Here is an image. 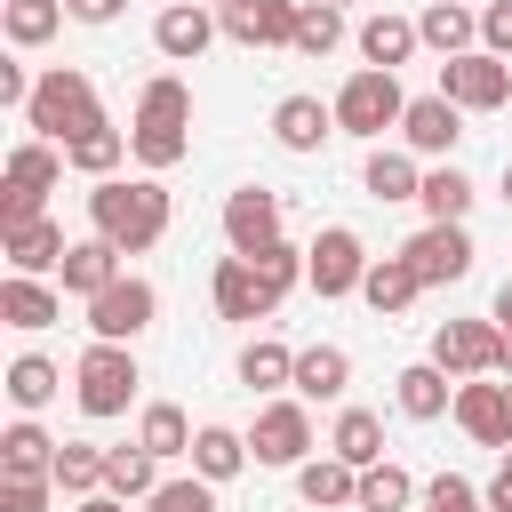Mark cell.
Returning <instances> with one entry per match:
<instances>
[{
  "mask_svg": "<svg viewBox=\"0 0 512 512\" xmlns=\"http://www.w3.org/2000/svg\"><path fill=\"white\" fill-rule=\"evenodd\" d=\"M224 24H216V8H200V0H168L160 16H152V48L168 56V64H192V56H208V40H216Z\"/></svg>",
  "mask_w": 512,
  "mask_h": 512,
  "instance_id": "cell-16",
  "label": "cell"
},
{
  "mask_svg": "<svg viewBox=\"0 0 512 512\" xmlns=\"http://www.w3.org/2000/svg\"><path fill=\"white\" fill-rule=\"evenodd\" d=\"M424 512H488V496L464 472H440V480H424Z\"/></svg>",
  "mask_w": 512,
  "mask_h": 512,
  "instance_id": "cell-45",
  "label": "cell"
},
{
  "mask_svg": "<svg viewBox=\"0 0 512 512\" xmlns=\"http://www.w3.org/2000/svg\"><path fill=\"white\" fill-rule=\"evenodd\" d=\"M328 136H344V128H336V104H320V96H280V104H272V144H280V152L304 160V152H320Z\"/></svg>",
  "mask_w": 512,
  "mask_h": 512,
  "instance_id": "cell-18",
  "label": "cell"
},
{
  "mask_svg": "<svg viewBox=\"0 0 512 512\" xmlns=\"http://www.w3.org/2000/svg\"><path fill=\"white\" fill-rule=\"evenodd\" d=\"M64 168H72V160H64L56 144H40V136H24V144L8 152V184H0V192H32V200H48V192L64 184Z\"/></svg>",
  "mask_w": 512,
  "mask_h": 512,
  "instance_id": "cell-31",
  "label": "cell"
},
{
  "mask_svg": "<svg viewBox=\"0 0 512 512\" xmlns=\"http://www.w3.org/2000/svg\"><path fill=\"white\" fill-rule=\"evenodd\" d=\"M152 320H160V288H152V280H136V272H128V280H112V288L88 304V336H96V344H136Z\"/></svg>",
  "mask_w": 512,
  "mask_h": 512,
  "instance_id": "cell-8",
  "label": "cell"
},
{
  "mask_svg": "<svg viewBox=\"0 0 512 512\" xmlns=\"http://www.w3.org/2000/svg\"><path fill=\"white\" fill-rule=\"evenodd\" d=\"M184 152H192V88H184L176 72H160V80H144V96H136L128 160H136L144 176H168Z\"/></svg>",
  "mask_w": 512,
  "mask_h": 512,
  "instance_id": "cell-2",
  "label": "cell"
},
{
  "mask_svg": "<svg viewBox=\"0 0 512 512\" xmlns=\"http://www.w3.org/2000/svg\"><path fill=\"white\" fill-rule=\"evenodd\" d=\"M248 464H256V456H248V432H232V424H200V432H192V472H200V480L224 488V480H240Z\"/></svg>",
  "mask_w": 512,
  "mask_h": 512,
  "instance_id": "cell-30",
  "label": "cell"
},
{
  "mask_svg": "<svg viewBox=\"0 0 512 512\" xmlns=\"http://www.w3.org/2000/svg\"><path fill=\"white\" fill-rule=\"evenodd\" d=\"M0 392L16 400V416H40V408H48L56 392H64V368H56L48 352H16V360H8V384H0Z\"/></svg>",
  "mask_w": 512,
  "mask_h": 512,
  "instance_id": "cell-32",
  "label": "cell"
},
{
  "mask_svg": "<svg viewBox=\"0 0 512 512\" xmlns=\"http://www.w3.org/2000/svg\"><path fill=\"white\" fill-rule=\"evenodd\" d=\"M208 296H216V320H272V312H280L248 256H224V264L208 272Z\"/></svg>",
  "mask_w": 512,
  "mask_h": 512,
  "instance_id": "cell-19",
  "label": "cell"
},
{
  "mask_svg": "<svg viewBox=\"0 0 512 512\" xmlns=\"http://www.w3.org/2000/svg\"><path fill=\"white\" fill-rule=\"evenodd\" d=\"M416 48H424V40H416V16H392V8H376V16L360 24V64H376V72H400Z\"/></svg>",
  "mask_w": 512,
  "mask_h": 512,
  "instance_id": "cell-27",
  "label": "cell"
},
{
  "mask_svg": "<svg viewBox=\"0 0 512 512\" xmlns=\"http://www.w3.org/2000/svg\"><path fill=\"white\" fill-rule=\"evenodd\" d=\"M496 352H504V328H496V320H440V328H432V360H440L456 384L496 376Z\"/></svg>",
  "mask_w": 512,
  "mask_h": 512,
  "instance_id": "cell-10",
  "label": "cell"
},
{
  "mask_svg": "<svg viewBox=\"0 0 512 512\" xmlns=\"http://www.w3.org/2000/svg\"><path fill=\"white\" fill-rule=\"evenodd\" d=\"M480 48L512 64V0H488V8H480Z\"/></svg>",
  "mask_w": 512,
  "mask_h": 512,
  "instance_id": "cell-46",
  "label": "cell"
},
{
  "mask_svg": "<svg viewBox=\"0 0 512 512\" xmlns=\"http://www.w3.org/2000/svg\"><path fill=\"white\" fill-rule=\"evenodd\" d=\"M112 280H128L120 248H112V240H96V232H88V240H72V256H64V272H56V288H64V296H80V304H96Z\"/></svg>",
  "mask_w": 512,
  "mask_h": 512,
  "instance_id": "cell-21",
  "label": "cell"
},
{
  "mask_svg": "<svg viewBox=\"0 0 512 512\" xmlns=\"http://www.w3.org/2000/svg\"><path fill=\"white\" fill-rule=\"evenodd\" d=\"M120 8H128V0H72V16H80V24H112Z\"/></svg>",
  "mask_w": 512,
  "mask_h": 512,
  "instance_id": "cell-49",
  "label": "cell"
},
{
  "mask_svg": "<svg viewBox=\"0 0 512 512\" xmlns=\"http://www.w3.org/2000/svg\"><path fill=\"white\" fill-rule=\"evenodd\" d=\"M400 256H408V272H416L424 288H456V280L472 272V256H480V248H472V232H464V224H424Z\"/></svg>",
  "mask_w": 512,
  "mask_h": 512,
  "instance_id": "cell-11",
  "label": "cell"
},
{
  "mask_svg": "<svg viewBox=\"0 0 512 512\" xmlns=\"http://www.w3.org/2000/svg\"><path fill=\"white\" fill-rule=\"evenodd\" d=\"M248 456L264 464V472H296V464H312V400H264L256 408V432H248Z\"/></svg>",
  "mask_w": 512,
  "mask_h": 512,
  "instance_id": "cell-6",
  "label": "cell"
},
{
  "mask_svg": "<svg viewBox=\"0 0 512 512\" xmlns=\"http://www.w3.org/2000/svg\"><path fill=\"white\" fill-rule=\"evenodd\" d=\"M272 240H288V232H280V192L240 184V192L224 200V248H232V256H264Z\"/></svg>",
  "mask_w": 512,
  "mask_h": 512,
  "instance_id": "cell-12",
  "label": "cell"
},
{
  "mask_svg": "<svg viewBox=\"0 0 512 512\" xmlns=\"http://www.w3.org/2000/svg\"><path fill=\"white\" fill-rule=\"evenodd\" d=\"M328 456H344L352 472L384 464V416H376V408H336V424H328Z\"/></svg>",
  "mask_w": 512,
  "mask_h": 512,
  "instance_id": "cell-29",
  "label": "cell"
},
{
  "mask_svg": "<svg viewBox=\"0 0 512 512\" xmlns=\"http://www.w3.org/2000/svg\"><path fill=\"white\" fill-rule=\"evenodd\" d=\"M392 400H400L408 424H440V416H456V376H448L440 360H408V368L392 376Z\"/></svg>",
  "mask_w": 512,
  "mask_h": 512,
  "instance_id": "cell-17",
  "label": "cell"
},
{
  "mask_svg": "<svg viewBox=\"0 0 512 512\" xmlns=\"http://www.w3.org/2000/svg\"><path fill=\"white\" fill-rule=\"evenodd\" d=\"M0 320H8V328H24V336H40V328H56V320H64V288L8 272V280H0Z\"/></svg>",
  "mask_w": 512,
  "mask_h": 512,
  "instance_id": "cell-22",
  "label": "cell"
},
{
  "mask_svg": "<svg viewBox=\"0 0 512 512\" xmlns=\"http://www.w3.org/2000/svg\"><path fill=\"white\" fill-rule=\"evenodd\" d=\"M136 384H144V368H136V352L128 344H88L80 360H72V400H80V416H128L136 408Z\"/></svg>",
  "mask_w": 512,
  "mask_h": 512,
  "instance_id": "cell-4",
  "label": "cell"
},
{
  "mask_svg": "<svg viewBox=\"0 0 512 512\" xmlns=\"http://www.w3.org/2000/svg\"><path fill=\"white\" fill-rule=\"evenodd\" d=\"M488 320H496V328H512V280L496 288V312H488Z\"/></svg>",
  "mask_w": 512,
  "mask_h": 512,
  "instance_id": "cell-50",
  "label": "cell"
},
{
  "mask_svg": "<svg viewBox=\"0 0 512 512\" xmlns=\"http://www.w3.org/2000/svg\"><path fill=\"white\" fill-rule=\"evenodd\" d=\"M296 496L312 512H360V472L344 456H312V464H296Z\"/></svg>",
  "mask_w": 512,
  "mask_h": 512,
  "instance_id": "cell-24",
  "label": "cell"
},
{
  "mask_svg": "<svg viewBox=\"0 0 512 512\" xmlns=\"http://www.w3.org/2000/svg\"><path fill=\"white\" fill-rule=\"evenodd\" d=\"M0 256H8V272L40 280V272H64L72 240H64V224H56V216H40V224H16V232H0Z\"/></svg>",
  "mask_w": 512,
  "mask_h": 512,
  "instance_id": "cell-20",
  "label": "cell"
},
{
  "mask_svg": "<svg viewBox=\"0 0 512 512\" xmlns=\"http://www.w3.org/2000/svg\"><path fill=\"white\" fill-rule=\"evenodd\" d=\"M200 8H216V16H224V8H232V0H200Z\"/></svg>",
  "mask_w": 512,
  "mask_h": 512,
  "instance_id": "cell-54",
  "label": "cell"
},
{
  "mask_svg": "<svg viewBox=\"0 0 512 512\" xmlns=\"http://www.w3.org/2000/svg\"><path fill=\"white\" fill-rule=\"evenodd\" d=\"M336 40H344V8L304 0V8H296V56H328Z\"/></svg>",
  "mask_w": 512,
  "mask_h": 512,
  "instance_id": "cell-43",
  "label": "cell"
},
{
  "mask_svg": "<svg viewBox=\"0 0 512 512\" xmlns=\"http://www.w3.org/2000/svg\"><path fill=\"white\" fill-rule=\"evenodd\" d=\"M416 496H424V488H416V480H408V472H400L392 456L360 472V512H408Z\"/></svg>",
  "mask_w": 512,
  "mask_h": 512,
  "instance_id": "cell-41",
  "label": "cell"
},
{
  "mask_svg": "<svg viewBox=\"0 0 512 512\" xmlns=\"http://www.w3.org/2000/svg\"><path fill=\"white\" fill-rule=\"evenodd\" d=\"M400 112H408V88H400V72H376V64H360L344 88H336V128L344 136H384V128H400Z\"/></svg>",
  "mask_w": 512,
  "mask_h": 512,
  "instance_id": "cell-5",
  "label": "cell"
},
{
  "mask_svg": "<svg viewBox=\"0 0 512 512\" xmlns=\"http://www.w3.org/2000/svg\"><path fill=\"white\" fill-rule=\"evenodd\" d=\"M144 512H216V480H160L152 496H144Z\"/></svg>",
  "mask_w": 512,
  "mask_h": 512,
  "instance_id": "cell-44",
  "label": "cell"
},
{
  "mask_svg": "<svg viewBox=\"0 0 512 512\" xmlns=\"http://www.w3.org/2000/svg\"><path fill=\"white\" fill-rule=\"evenodd\" d=\"M64 16H72L64 0H0V32H8V48H48Z\"/></svg>",
  "mask_w": 512,
  "mask_h": 512,
  "instance_id": "cell-36",
  "label": "cell"
},
{
  "mask_svg": "<svg viewBox=\"0 0 512 512\" xmlns=\"http://www.w3.org/2000/svg\"><path fill=\"white\" fill-rule=\"evenodd\" d=\"M496 376H512V328H504V352H496Z\"/></svg>",
  "mask_w": 512,
  "mask_h": 512,
  "instance_id": "cell-52",
  "label": "cell"
},
{
  "mask_svg": "<svg viewBox=\"0 0 512 512\" xmlns=\"http://www.w3.org/2000/svg\"><path fill=\"white\" fill-rule=\"evenodd\" d=\"M328 8H352V0H328Z\"/></svg>",
  "mask_w": 512,
  "mask_h": 512,
  "instance_id": "cell-55",
  "label": "cell"
},
{
  "mask_svg": "<svg viewBox=\"0 0 512 512\" xmlns=\"http://www.w3.org/2000/svg\"><path fill=\"white\" fill-rule=\"evenodd\" d=\"M296 8H304V0H232L216 24H224V40H240V48H296Z\"/></svg>",
  "mask_w": 512,
  "mask_h": 512,
  "instance_id": "cell-15",
  "label": "cell"
},
{
  "mask_svg": "<svg viewBox=\"0 0 512 512\" xmlns=\"http://www.w3.org/2000/svg\"><path fill=\"white\" fill-rule=\"evenodd\" d=\"M72 512H128L120 496H88V504H72Z\"/></svg>",
  "mask_w": 512,
  "mask_h": 512,
  "instance_id": "cell-51",
  "label": "cell"
},
{
  "mask_svg": "<svg viewBox=\"0 0 512 512\" xmlns=\"http://www.w3.org/2000/svg\"><path fill=\"white\" fill-rule=\"evenodd\" d=\"M504 384H512V376H504Z\"/></svg>",
  "mask_w": 512,
  "mask_h": 512,
  "instance_id": "cell-56",
  "label": "cell"
},
{
  "mask_svg": "<svg viewBox=\"0 0 512 512\" xmlns=\"http://www.w3.org/2000/svg\"><path fill=\"white\" fill-rule=\"evenodd\" d=\"M24 128L40 136V144H80L88 128H104V96H96V80L80 72V64H48L40 72V88H32V104H24Z\"/></svg>",
  "mask_w": 512,
  "mask_h": 512,
  "instance_id": "cell-3",
  "label": "cell"
},
{
  "mask_svg": "<svg viewBox=\"0 0 512 512\" xmlns=\"http://www.w3.org/2000/svg\"><path fill=\"white\" fill-rule=\"evenodd\" d=\"M416 296H424V280L408 272V256H400V248H392V256H376V264H368V280H360V304H368L376 320H400Z\"/></svg>",
  "mask_w": 512,
  "mask_h": 512,
  "instance_id": "cell-26",
  "label": "cell"
},
{
  "mask_svg": "<svg viewBox=\"0 0 512 512\" xmlns=\"http://www.w3.org/2000/svg\"><path fill=\"white\" fill-rule=\"evenodd\" d=\"M504 208H512V160H504Z\"/></svg>",
  "mask_w": 512,
  "mask_h": 512,
  "instance_id": "cell-53",
  "label": "cell"
},
{
  "mask_svg": "<svg viewBox=\"0 0 512 512\" xmlns=\"http://www.w3.org/2000/svg\"><path fill=\"white\" fill-rule=\"evenodd\" d=\"M416 40H424V48H440V64H448V56H472V48H480V16H472L464 0H424Z\"/></svg>",
  "mask_w": 512,
  "mask_h": 512,
  "instance_id": "cell-25",
  "label": "cell"
},
{
  "mask_svg": "<svg viewBox=\"0 0 512 512\" xmlns=\"http://www.w3.org/2000/svg\"><path fill=\"white\" fill-rule=\"evenodd\" d=\"M168 216H176V200H168L160 176H104V184H88V232L112 240L120 256L160 248L168 240Z\"/></svg>",
  "mask_w": 512,
  "mask_h": 512,
  "instance_id": "cell-1",
  "label": "cell"
},
{
  "mask_svg": "<svg viewBox=\"0 0 512 512\" xmlns=\"http://www.w3.org/2000/svg\"><path fill=\"white\" fill-rule=\"evenodd\" d=\"M152 488H160V456H152V448H104V496L144 504Z\"/></svg>",
  "mask_w": 512,
  "mask_h": 512,
  "instance_id": "cell-35",
  "label": "cell"
},
{
  "mask_svg": "<svg viewBox=\"0 0 512 512\" xmlns=\"http://www.w3.org/2000/svg\"><path fill=\"white\" fill-rule=\"evenodd\" d=\"M456 424H464L480 448H512V384H496V376L456 384Z\"/></svg>",
  "mask_w": 512,
  "mask_h": 512,
  "instance_id": "cell-14",
  "label": "cell"
},
{
  "mask_svg": "<svg viewBox=\"0 0 512 512\" xmlns=\"http://www.w3.org/2000/svg\"><path fill=\"white\" fill-rule=\"evenodd\" d=\"M416 208H424V224H464V216H472V176H464L456 160L424 168V192H416Z\"/></svg>",
  "mask_w": 512,
  "mask_h": 512,
  "instance_id": "cell-34",
  "label": "cell"
},
{
  "mask_svg": "<svg viewBox=\"0 0 512 512\" xmlns=\"http://www.w3.org/2000/svg\"><path fill=\"white\" fill-rule=\"evenodd\" d=\"M56 496H72V504L104 496V448L96 440H64L56 448Z\"/></svg>",
  "mask_w": 512,
  "mask_h": 512,
  "instance_id": "cell-38",
  "label": "cell"
},
{
  "mask_svg": "<svg viewBox=\"0 0 512 512\" xmlns=\"http://www.w3.org/2000/svg\"><path fill=\"white\" fill-rule=\"evenodd\" d=\"M56 448H64V440H48L32 416H16V424L0 432V480H56Z\"/></svg>",
  "mask_w": 512,
  "mask_h": 512,
  "instance_id": "cell-23",
  "label": "cell"
},
{
  "mask_svg": "<svg viewBox=\"0 0 512 512\" xmlns=\"http://www.w3.org/2000/svg\"><path fill=\"white\" fill-rule=\"evenodd\" d=\"M64 8H72V0H64Z\"/></svg>",
  "mask_w": 512,
  "mask_h": 512,
  "instance_id": "cell-57",
  "label": "cell"
},
{
  "mask_svg": "<svg viewBox=\"0 0 512 512\" xmlns=\"http://www.w3.org/2000/svg\"><path fill=\"white\" fill-rule=\"evenodd\" d=\"M304 264H312V296L320 304H336V296H360V280H368V240L352 232V224H320L312 232V248H304Z\"/></svg>",
  "mask_w": 512,
  "mask_h": 512,
  "instance_id": "cell-7",
  "label": "cell"
},
{
  "mask_svg": "<svg viewBox=\"0 0 512 512\" xmlns=\"http://www.w3.org/2000/svg\"><path fill=\"white\" fill-rule=\"evenodd\" d=\"M360 184H368V200H416L424 192V168H416V152H392V144H376L368 152V168H360Z\"/></svg>",
  "mask_w": 512,
  "mask_h": 512,
  "instance_id": "cell-33",
  "label": "cell"
},
{
  "mask_svg": "<svg viewBox=\"0 0 512 512\" xmlns=\"http://www.w3.org/2000/svg\"><path fill=\"white\" fill-rule=\"evenodd\" d=\"M480 496H488V512H512V448H504V464L488 472V488H480Z\"/></svg>",
  "mask_w": 512,
  "mask_h": 512,
  "instance_id": "cell-48",
  "label": "cell"
},
{
  "mask_svg": "<svg viewBox=\"0 0 512 512\" xmlns=\"http://www.w3.org/2000/svg\"><path fill=\"white\" fill-rule=\"evenodd\" d=\"M136 448H152L160 464H168V456H192V416H184L176 400H152V408L136 416Z\"/></svg>",
  "mask_w": 512,
  "mask_h": 512,
  "instance_id": "cell-37",
  "label": "cell"
},
{
  "mask_svg": "<svg viewBox=\"0 0 512 512\" xmlns=\"http://www.w3.org/2000/svg\"><path fill=\"white\" fill-rule=\"evenodd\" d=\"M440 96H448L456 112H504V104H512V64L488 56V48L448 56V64H440Z\"/></svg>",
  "mask_w": 512,
  "mask_h": 512,
  "instance_id": "cell-9",
  "label": "cell"
},
{
  "mask_svg": "<svg viewBox=\"0 0 512 512\" xmlns=\"http://www.w3.org/2000/svg\"><path fill=\"white\" fill-rule=\"evenodd\" d=\"M344 384H352V352L344 344H304L296 352V400H344Z\"/></svg>",
  "mask_w": 512,
  "mask_h": 512,
  "instance_id": "cell-28",
  "label": "cell"
},
{
  "mask_svg": "<svg viewBox=\"0 0 512 512\" xmlns=\"http://www.w3.org/2000/svg\"><path fill=\"white\" fill-rule=\"evenodd\" d=\"M240 384H248V392H288V384H296V352H288L280 336H256V344L240 352Z\"/></svg>",
  "mask_w": 512,
  "mask_h": 512,
  "instance_id": "cell-40",
  "label": "cell"
},
{
  "mask_svg": "<svg viewBox=\"0 0 512 512\" xmlns=\"http://www.w3.org/2000/svg\"><path fill=\"white\" fill-rule=\"evenodd\" d=\"M56 480H0V512H48Z\"/></svg>",
  "mask_w": 512,
  "mask_h": 512,
  "instance_id": "cell-47",
  "label": "cell"
},
{
  "mask_svg": "<svg viewBox=\"0 0 512 512\" xmlns=\"http://www.w3.org/2000/svg\"><path fill=\"white\" fill-rule=\"evenodd\" d=\"M400 144L408 152H424V160H448L456 144H464V112L432 88V96H408V112H400Z\"/></svg>",
  "mask_w": 512,
  "mask_h": 512,
  "instance_id": "cell-13",
  "label": "cell"
},
{
  "mask_svg": "<svg viewBox=\"0 0 512 512\" xmlns=\"http://www.w3.org/2000/svg\"><path fill=\"white\" fill-rule=\"evenodd\" d=\"M64 160H72L88 184H104V176H120V160H128V128H112V120H104V128H88L80 144H64Z\"/></svg>",
  "mask_w": 512,
  "mask_h": 512,
  "instance_id": "cell-39",
  "label": "cell"
},
{
  "mask_svg": "<svg viewBox=\"0 0 512 512\" xmlns=\"http://www.w3.org/2000/svg\"><path fill=\"white\" fill-rule=\"evenodd\" d=\"M248 264H256V280L272 288V304H280L288 288H312V264H304V248H296V240H272V248H264V256H248Z\"/></svg>",
  "mask_w": 512,
  "mask_h": 512,
  "instance_id": "cell-42",
  "label": "cell"
}]
</instances>
